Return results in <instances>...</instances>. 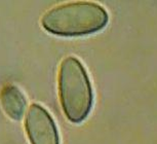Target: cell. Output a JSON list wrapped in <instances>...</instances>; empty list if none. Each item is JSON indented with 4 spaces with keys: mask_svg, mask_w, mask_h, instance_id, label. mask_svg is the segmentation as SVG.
<instances>
[{
    "mask_svg": "<svg viewBox=\"0 0 157 144\" xmlns=\"http://www.w3.org/2000/svg\"><path fill=\"white\" fill-rule=\"evenodd\" d=\"M109 14L102 5L90 1L69 2L50 8L41 25L52 34L74 37L93 34L107 26Z\"/></svg>",
    "mask_w": 157,
    "mask_h": 144,
    "instance_id": "1",
    "label": "cell"
},
{
    "mask_svg": "<svg viewBox=\"0 0 157 144\" xmlns=\"http://www.w3.org/2000/svg\"><path fill=\"white\" fill-rule=\"evenodd\" d=\"M59 97L68 121L82 122L90 113L94 93L84 66L75 57H67L61 62L58 75Z\"/></svg>",
    "mask_w": 157,
    "mask_h": 144,
    "instance_id": "2",
    "label": "cell"
},
{
    "mask_svg": "<svg viewBox=\"0 0 157 144\" xmlns=\"http://www.w3.org/2000/svg\"><path fill=\"white\" fill-rule=\"evenodd\" d=\"M25 129L31 144H60V137L52 115L39 104H32L25 118Z\"/></svg>",
    "mask_w": 157,
    "mask_h": 144,
    "instance_id": "3",
    "label": "cell"
},
{
    "mask_svg": "<svg viewBox=\"0 0 157 144\" xmlns=\"http://www.w3.org/2000/svg\"><path fill=\"white\" fill-rule=\"evenodd\" d=\"M0 101L8 118L13 121H20L26 109V98L19 88L13 85H6L0 92Z\"/></svg>",
    "mask_w": 157,
    "mask_h": 144,
    "instance_id": "4",
    "label": "cell"
}]
</instances>
